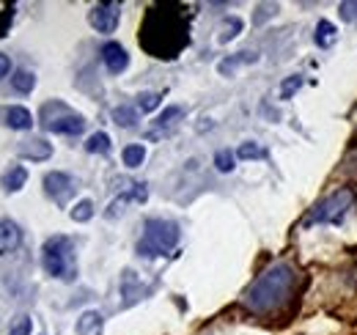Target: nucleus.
<instances>
[{
  "label": "nucleus",
  "instance_id": "f257e3e1",
  "mask_svg": "<svg viewBox=\"0 0 357 335\" xmlns=\"http://www.w3.org/2000/svg\"><path fill=\"white\" fill-rule=\"evenodd\" d=\"M187 14L178 6H154L143 22L140 44L157 58H176L187 47Z\"/></svg>",
  "mask_w": 357,
  "mask_h": 335
},
{
  "label": "nucleus",
  "instance_id": "f03ea898",
  "mask_svg": "<svg viewBox=\"0 0 357 335\" xmlns=\"http://www.w3.org/2000/svg\"><path fill=\"white\" fill-rule=\"evenodd\" d=\"M297 283H300L297 269L286 261H278L248 286V292L242 294V305L250 313H275L291 299Z\"/></svg>",
  "mask_w": 357,
  "mask_h": 335
},
{
  "label": "nucleus",
  "instance_id": "7ed1b4c3",
  "mask_svg": "<svg viewBox=\"0 0 357 335\" xmlns=\"http://www.w3.org/2000/svg\"><path fill=\"white\" fill-rule=\"evenodd\" d=\"M42 264L45 272L58 278V281H75L77 275V255H75V242L69 237H50L42 248Z\"/></svg>",
  "mask_w": 357,
  "mask_h": 335
},
{
  "label": "nucleus",
  "instance_id": "20e7f679",
  "mask_svg": "<svg viewBox=\"0 0 357 335\" xmlns=\"http://www.w3.org/2000/svg\"><path fill=\"white\" fill-rule=\"evenodd\" d=\"M176 242H178V225L174 220H162V217L146 220L143 237L137 242V255H143V258L165 255V253H171L176 248Z\"/></svg>",
  "mask_w": 357,
  "mask_h": 335
},
{
  "label": "nucleus",
  "instance_id": "39448f33",
  "mask_svg": "<svg viewBox=\"0 0 357 335\" xmlns=\"http://www.w3.org/2000/svg\"><path fill=\"white\" fill-rule=\"evenodd\" d=\"M352 204H355V193H352L349 187H341V190H335L333 195H327L324 201H319V204L305 214L303 225H305V228H311V225H338V223L349 214Z\"/></svg>",
  "mask_w": 357,
  "mask_h": 335
},
{
  "label": "nucleus",
  "instance_id": "423d86ee",
  "mask_svg": "<svg viewBox=\"0 0 357 335\" xmlns=\"http://www.w3.org/2000/svg\"><path fill=\"white\" fill-rule=\"evenodd\" d=\"M45 107L50 113H55V116L42 113V124L50 132H55V135H80L86 129V119L77 116V113H72L63 102H47Z\"/></svg>",
  "mask_w": 357,
  "mask_h": 335
},
{
  "label": "nucleus",
  "instance_id": "0eeeda50",
  "mask_svg": "<svg viewBox=\"0 0 357 335\" xmlns=\"http://www.w3.org/2000/svg\"><path fill=\"white\" fill-rule=\"evenodd\" d=\"M119 20H121V3H116V0L96 3L89 14V22L99 34H113L119 28Z\"/></svg>",
  "mask_w": 357,
  "mask_h": 335
},
{
  "label": "nucleus",
  "instance_id": "6e6552de",
  "mask_svg": "<svg viewBox=\"0 0 357 335\" xmlns=\"http://www.w3.org/2000/svg\"><path fill=\"white\" fill-rule=\"evenodd\" d=\"M45 190H47V195H50L58 207H66L77 187H75V179H72L69 173L52 170V173H47L45 176Z\"/></svg>",
  "mask_w": 357,
  "mask_h": 335
},
{
  "label": "nucleus",
  "instance_id": "1a4fd4ad",
  "mask_svg": "<svg viewBox=\"0 0 357 335\" xmlns=\"http://www.w3.org/2000/svg\"><path fill=\"white\" fill-rule=\"evenodd\" d=\"M102 61H105L107 72H113V75H119V72H124V69L130 66V55H127V50L116 42H110L102 47Z\"/></svg>",
  "mask_w": 357,
  "mask_h": 335
},
{
  "label": "nucleus",
  "instance_id": "9d476101",
  "mask_svg": "<svg viewBox=\"0 0 357 335\" xmlns=\"http://www.w3.org/2000/svg\"><path fill=\"white\" fill-rule=\"evenodd\" d=\"M149 292H151V286H143L140 278H137V272H132V269L124 272V278H121V294L127 297L124 305H132V302H137V299H143Z\"/></svg>",
  "mask_w": 357,
  "mask_h": 335
},
{
  "label": "nucleus",
  "instance_id": "9b49d317",
  "mask_svg": "<svg viewBox=\"0 0 357 335\" xmlns=\"http://www.w3.org/2000/svg\"><path fill=\"white\" fill-rule=\"evenodd\" d=\"M22 239V231L14 220H0V255L11 253Z\"/></svg>",
  "mask_w": 357,
  "mask_h": 335
},
{
  "label": "nucleus",
  "instance_id": "f8f14e48",
  "mask_svg": "<svg viewBox=\"0 0 357 335\" xmlns=\"http://www.w3.org/2000/svg\"><path fill=\"white\" fill-rule=\"evenodd\" d=\"M52 154V146L42 140V137H31V140H25L22 146H20V157H25V160H36V163H42Z\"/></svg>",
  "mask_w": 357,
  "mask_h": 335
},
{
  "label": "nucleus",
  "instance_id": "ddd939ff",
  "mask_svg": "<svg viewBox=\"0 0 357 335\" xmlns=\"http://www.w3.org/2000/svg\"><path fill=\"white\" fill-rule=\"evenodd\" d=\"M105 333V316L99 311H86L77 319V335H102Z\"/></svg>",
  "mask_w": 357,
  "mask_h": 335
},
{
  "label": "nucleus",
  "instance_id": "4468645a",
  "mask_svg": "<svg viewBox=\"0 0 357 335\" xmlns=\"http://www.w3.org/2000/svg\"><path fill=\"white\" fill-rule=\"evenodd\" d=\"M259 61V52H239V55H231V58H225L218 64V72L225 75V77H231L239 66H245V64H256Z\"/></svg>",
  "mask_w": 357,
  "mask_h": 335
},
{
  "label": "nucleus",
  "instance_id": "2eb2a0df",
  "mask_svg": "<svg viewBox=\"0 0 357 335\" xmlns=\"http://www.w3.org/2000/svg\"><path fill=\"white\" fill-rule=\"evenodd\" d=\"M178 119H184V107H178V105H171L168 110H162V113H160V119L154 121V124H157V129H154V132H151L149 137H157L160 132H165V129L176 126Z\"/></svg>",
  "mask_w": 357,
  "mask_h": 335
},
{
  "label": "nucleus",
  "instance_id": "dca6fc26",
  "mask_svg": "<svg viewBox=\"0 0 357 335\" xmlns=\"http://www.w3.org/2000/svg\"><path fill=\"white\" fill-rule=\"evenodd\" d=\"M6 124L11 126V129H31L33 126V116L25 107H8L6 110Z\"/></svg>",
  "mask_w": 357,
  "mask_h": 335
},
{
  "label": "nucleus",
  "instance_id": "f3484780",
  "mask_svg": "<svg viewBox=\"0 0 357 335\" xmlns=\"http://www.w3.org/2000/svg\"><path fill=\"white\" fill-rule=\"evenodd\" d=\"M25 181H28V170L22 165H14L6 170V176H3V187L8 190V193H17V190H22L25 187Z\"/></svg>",
  "mask_w": 357,
  "mask_h": 335
},
{
  "label": "nucleus",
  "instance_id": "a211bd4d",
  "mask_svg": "<svg viewBox=\"0 0 357 335\" xmlns=\"http://www.w3.org/2000/svg\"><path fill=\"white\" fill-rule=\"evenodd\" d=\"M242 34V20L239 17H225L223 25H220V36H218V42H231V39H236Z\"/></svg>",
  "mask_w": 357,
  "mask_h": 335
},
{
  "label": "nucleus",
  "instance_id": "6ab92c4d",
  "mask_svg": "<svg viewBox=\"0 0 357 335\" xmlns=\"http://www.w3.org/2000/svg\"><path fill=\"white\" fill-rule=\"evenodd\" d=\"M121 160H124V165L127 168L143 165V160H146V149H143L140 143H132V146H127V149L121 151Z\"/></svg>",
  "mask_w": 357,
  "mask_h": 335
},
{
  "label": "nucleus",
  "instance_id": "aec40b11",
  "mask_svg": "<svg viewBox=\"0 0 357 335\" xmlns=\"http://www.w3.org/2000/svg\"><path fill=\"white\" fill-rule=\"evenodd\" d=\"M86 151H91V154H107L110 151V137L105 132H93L89 137V143H86Z\"/></svg>",
  "mask_w": 357,
  "mask_h": 335
},
{
  "label": "nucleus",
  "instance_id": "412c9836",
  "mask_svg": "<svg viewBox=\"0 0 357 335\" xmlns=\"http://www.w3.org/2000/svg\"><path fill=\"white\" fill-rule=\"evenodd\" d=\"M236 157H239V160H264L267 151H264L259 143H242V146L236 149Z\"/></svg>",
  "mask_w": 357,
  "mask_h": 335
},
{
  "label": "nucleus",
  "instance_id": "4be33fe9",
  "mask_svg": "<svg viewBox=\"0 0 357 335\" xmlns=\"http://www.w3.org/2000/svg\"><path fill=\"white\" fill-rule=\"evenodd\" d=\"M113 121H116L119 126H135V121H137V110H135V107H127V105H121V107L113 110Z\"/></svg>",
  "mask_w": 357,
  "mask_h": 335
},
{
  "label": "nucleus",
  "instance_id": "5701e85b",
  "mask_svg": "<svg viewBox=\"0 0 357 335\" xmlns=\"http://www.w3.org/2000/svg\"><path fill=\"white\" fill-rule=\"evenodd\" d=\"M333 42H335V28L321 20V22L316 25V44H319V47H330Z\"/></svg>",
  "mask_w": 357,
  "mask_h": 335
},
{
  "label": "nucleus",
  "instance_id": "b1692460",
  "mask_svg": "<svg viewBox=\"0 0 357 335\" xmlns=\"http://www.w3.org/2000/svg\"><path fill=\"white\" fill-rule=\"evenodd\" d=\"M11 83H14V88H17L20 94H31V91L36 88V77H33L31 72H17V75L11 77Z\"/></svg>",
  "mask_w": 357,
  "mask_h": 335
},
{
  "label": "nucleus",
  "instance_id": "393cba45",
  "mask_svg": "<svg viewBox=\"0 0 357 335\" xmlns=\"http://www.w3.org/2000/svg\"><path fill=\"white\" fill-rule=\"evenodd\" d=\"M160 102H162V96H160V94H154V91H146V94H140V96H137V107H140L143 113L157 110V107H160Z\"/></svg>",
  "mask_w": 357,
  "mask_h": 335
},
{
  "label": "nucleus",
  "instance_id": "a878e982",
  "mask_svg": "<svg viewBox=\"0 0 357 335\" xmlns=\"http://www.w3.org/2000/svg\"><path fill=\"white\" fill-rule=\"evenodd\" d=\"M91 217H93V204H91L89 198H83L80 204H75V209H72V220L75 223H89Z\"/></svg>",
  "mask_w": 357,
  "mask_h": 335
},
{
  "label": "nucleus",
  "instance_id": "bb28decb",
  "mask_svg": "<svg viewBox=\"0 0 357 335\" xmlns=\"http://www.w3.org/2000/svg\"><path fill=\"white\" fill-rule=\"evenodd\" d=\"M300 85H303V77H300V75H291L289 80H283V85H280V99H291L294 91H300Z\"/></svg>",
  "mask_w": 357,
  "mask_h": 335
},
{
  "label": "nucleus",
  "instance_id": "cd10ccee",
  "mask_svg": "<svg viewBox=\"0 0 357 335\" xmlns=\"http://www.w3.org/2000/svg\"><path fill=\"white\" fill-rule=\"evenodd\" d=\"M215 165H218V170H220V173L234 170V151H228V149L218 151V154H215Z\"/></svg>",
  "mask_w": 357,
  "mask_h": 335
},
{
  "label": "nucleus",
  "instance_id": "c85d7f7f",
  "mask_svg": "<svg viewBox=\"0 0 357 335\" xmlns=\"http://www.w3.org/2000/svg\"><path fill=\"white\" fill-rule=\"evenodd\" d=\"M31 330H33V322H31V316H20V319L11 325L8 335H31Z\"/></svg>",
  "mask_w": 357,
  "mask_h": 335
},
{
  "label": "nucleus",
  "instance_id": "c756f323",
  "mask_svg": "<svg viewBox=\"0 0 357 335\" xmlns=\"http://www.w3.org/2000/svg\"><path fill=\"white\" fill-rule=\"evenodd\" d=\"M341 17L347 22H355L357 20V3H341Z\"/></svg>",
  "mask_w": 357,
  "mask_h": 335
},
{
  "label": "nucleus",
  "instance_id": "7c9ffc66",
  "mask_svg": "<svg viewBox=\"0 0 357 335\" xmlns=\"http://www.w3.org/2000/svg\"><path fill=\"white\" fill-rule=\"evenodd\" d=\"M8 72H11V58L0 52V80H3V77H8Z\"/></svg>",
  "mask_w": 357,
  "mask_h": 335
}]
</instances>
